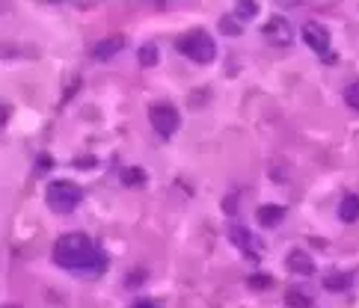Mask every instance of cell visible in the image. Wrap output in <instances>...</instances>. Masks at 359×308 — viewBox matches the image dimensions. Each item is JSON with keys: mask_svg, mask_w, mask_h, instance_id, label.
<instances>
[{"mask_svg": "<svg viewBox=\"0 0 359 308\" xmlns=\"http://www.w3.org/2000/svg\"><path fill=\"white\" fill-rule=\"evenodd\" d=\"M285 305L288 308H312V296L306 291H300V287H291V291H285Z\"/></svg>", "mask_w": 359, "mask_h": 308, "instance_id": "obj_13", "label": "cell"}, {"mask_svg": "<svg viewBox=\"0 0 359 308\" xmlns=\"http://www.w3.org/2000/svg\"><path fill=\"white\" fill-rule=\"evenodd\" d=\"M345 104H347V110L359 113V84H347L345 86Z\"/></svg>", "mask_w": 359, "mask_h": 308, "instance_id": "obj_17", "label": "cell"}, {"mask_svg": "<svg viewBox=\"0 0 359 308\" xmlns=\"http://www.w3.org/2000/svg\"><path fill=\"white\" fill-rule=\"evenodd\" d=\"M285 267H288L294 276H312V273L318 270L315 261H312V255H309V252H303V249L288 252V258H285Z\"/></svg>", "mask_w": 359, "mask_h": 308, "instance_id": "obj_7", "label": "cell"}, {"mask_svg": "<svg viewBox=\"0 0 359 308\" xmlns=\"http://www.w3.org/2000/svg\"><path fill=\"white\" fill-rule=\"evenodd\" d=\"M338 220L342 222H356L359 220V196L356 193L342 198V205H338Z\"/></svg>", "mask_w": 359, "mask_h": 308, "instance_id": "obj_12", "label": "cell"}, {"mask_svg": "<svg viewBox=\"0 0 359 308\" xmlns=\"http://www.w3.org/2000/svg\"><path fill=\"white\" fill-rule=\"evenodd\" d=\"M256 220L262 229H276V225L285 220V207L282 205H262L256 211Z\"/></svg>", "mask_w": 359, "mask_h": 308, "instance_id": "obj_10", "label": "cell"}, {"mask_svg": "<svg viewBox=\"0 0 359 308\" xmlns=\"http://www.w3.org/2000/svg\"><path fill=\"white\" fill-rule=\"evenodd\" d=\"M271 285H273V279L267 273H253V276H249V287H253V291H267Z\"/></svg>", "mask_w": 359, "mask_h": 308, "instance_id": "obj_18", "label": "cell"}, {"mask_svg": "<svg viewBox=\"0 0 359 308\" xmlns=\"http://www.w3.org/2000/svg\"><path fill=\"white\" fill-rule=\"evenodd\" d=\"M131 308H160L155 300H137V303H134Z\"/></svg>", "mask_w": 359, "mask_h": 308, "instance_id": "obj_22", "label": "cell"}, {"mask_svg": "<svg viewBox=\"0 0 359 308\" xmlns=\"http://www.w3.org/2000/svg\"><path fill=\"white\" fill-rule=\"evenodd\" d=\"M137 57H140V66H146V68L158 66V48H155V44H143Z\"/></svg>", "mask_w": 359, "mask_h": 308, "instance_id": "obj_16", "label": "cell"}, {"mask_svg": "<svg viewBox=\"0 0 359 308\" xmlns=\"http://www.w3.org/2000/svg\"><path fill=\"white\" fill-rule=\"evenodd\" d=\"M122 48H125V36H107V39H101V42H98L95 48H92V60L107 62V60H113Z\"/></svg>", "mask_w": 359, "mask_h": 308, "instance_id": "obj_9", "label": "cell"}, {"mask_svg": "<svg viewBox=\"0 0 359 308\" xmlns=\"http://www.w3.org/2000/svg\"><path fill=\"white\" fill-rule=\"evenodd\" d=\"M238 196H226V198H223V211H226V214H235L238 211Z\"/></svg>", "mask_w": 359, "mask_h": 308, "instance_id": "obj_21", "label": "cell"}, {"mask_svg": "<svg viewBox=\"0 0 359 308\" xmlns=\"http://www.w3.org/2000/svg\"><path fill=\"white\" fill-rule=\"evenodd\" d=\"M178 51H182L187 60L199 62V66H208V62H214V57H217V42L205 30H190L178 39Z\"/></svg>", "mask_w": 359, "mask_h": 308, "instance_id": "obj_3", "label": "cell"}, {"mask_svg": "<svg viewBox=\"0 0 359 308\" xmlns=\"http://www.w3.org/2000/svg\"><path fill=\"white\" fill-rule=\"evenodd\" d=\"M146 169H140V166H131V169H125L122 172V181H125V184H128V187H143V184H146Z\"/></svg>", "mask_w": 359, "mask_h": 308, "instance_id": "obj_15", "label": "cell"}, {"mask_svg": "<svg viewBox=\"0 0 359 308\" xmlns=\"http://www.w3.org/2000/svg\"><path fill=\"white\" fill-rule=\"evenodd\" d=\"M256 15H258V3H253V0H240V3H235V18L240 24L253 21Z\"/></svg>", "mask_w": 359, "mask_h": 308, "instance_id": "obj_14", "label": "cell"}, {"mask_svg": "<svg viewBox=\"0 0 359 308\" xmlns=\"http://www.w3.org/2000/svg\"><path fill=\"white\" fill-rule=\"evenodd\" d=\"M149 122L160 137H173V133L182 128V116H178V110L173 104H164V101L149 107Z\"/></svg>", "mask_w": 359, "mask_h": 308, "instance_id": "obj_5", "label": "cell"}, {"mask_svg": "<svg viewBox=\"0 0 359 308\" xmlns=\"http://www.w3.org/2000/svg\"><path fill=\"white\" fill-rule=\"evenodd\" d=\"M9 308H12V305H9Z\"/></svg>", "mask_w": 359, "mask_h": 308, "instance_id": "obj_23", "label": "cell"}, {"mask_svg": "<svg viewBox=\"0 0 359 308\" xmlns=\"http://www.w3.org/2000/svg\"><path fill=\"white\" fill-rule=\"evenodd\" d=\"M45 202H48V207L53 214H71L80 202H84V190H80L75 181L57 178L48 184V190H45Z\"/></svg>", "mask_w": 359, "mask_h": 308, "instance_id": "obj_2", "label": "cell"}, {"mask_svg": "<svg viewBox=\"0 0 359 308\" xmlns=\"http://www.w3.org/2000/svg\"><path fill=\"white\" fill-rule=\"evenodd\" d=\"M300 36H303V42H306V48H312L315 53H321L327 66H333V62H336V53H330V30H327L324 24L306 21V24H303V30H300Z\"/></svg>", "mask_w": 359, "mask_h": 308, "instance_id": "obj_4", "label": "cell"}, {"mask_svg": "<svg viewBox=\"0 0 359 308\" xmlns=\"http://www.w3.org/2000/svg\"><path fill=\"white\" fill-rule=\"evenodd\" d=\"M220 27H223V33H240V30H244V24H240L235 15H232V18H223Z\"/></svg>", "mask_w": 359, "mask_h": 308, "instance_id": "obj_19", "label": "cell"}, {"mask_svg": "<svg viewBox=\"0 0 359 308\" xmlns=\"http://www.w3.org/2000/svg\"><path fill=\"white\" fill-rule=\"evenodd\" d=\"M262 36L271 44H276V48H285V44H291L294 39V30H291V24H288V18H282V15H273L271 21H267L262 27Z\"/></svg>", "mask_w": 359, "mask_h": 308, "instance_id": "obj_6", "label": "cell"}, {"mask_svg": "<svg viewBox=\"0 0 359 308\" xmlns=\"http://www.w3.org/2000/svg\"><path fill=\"white\" fill-rule=\"evenodd\" d=\"M229 240L235 243L238 249H244V252H247L249 258H262V249L256 246L253 234H249V231L244 229V225H232V229H229Z\"/></svg>", "mask_w": 359, "mask_h": 308, "instance_id": "obj_8", "label": "cell"}, {"mask_svg": "<svg viewBox=\"0 0 359 308\" xmlns=\"http://www.w3.org/2000/svg\"><path fill=\"white\" fill-rule=\"evenodd\" d=\"M354 285V276L351 273H330V276H324V291H330V294H342V291H347V287Z\"/></svg>", "mask_w": 359, "mask_h": 308, "instance_id": "obj_11", "label": "cell"}, {"mask_svg": "<svg viewBox=\"0 0 359 308\" xmlns=\"http://www.w3.org/2000/svg\"><path fill=\"white\" fill-rule=\"evenodd\" d=\"M53 261L62 270H75V273H86V276H101L107 270V255L104 249L98 246L92 238L86 234H62V238L53 243Z\"/></svg>", "mask_w": 359, "mask_h": 308, "instance_id": "obj_1", "label": "cell"}, {"mask_svg": "<svg viewBox=\"0 0 359 308\" xmlns=\"http://www.w3.org/2000/svg\"><path fill=\"white\" fill-rule=\"evenodd\" d=\"M140 282H146V270H131L128 273V287H134V285H140Z\"/></svg>", "mask_w": 359, "mask_h": 308, "instance_id": "obj_20", "label": "cell"}]
</instances>
